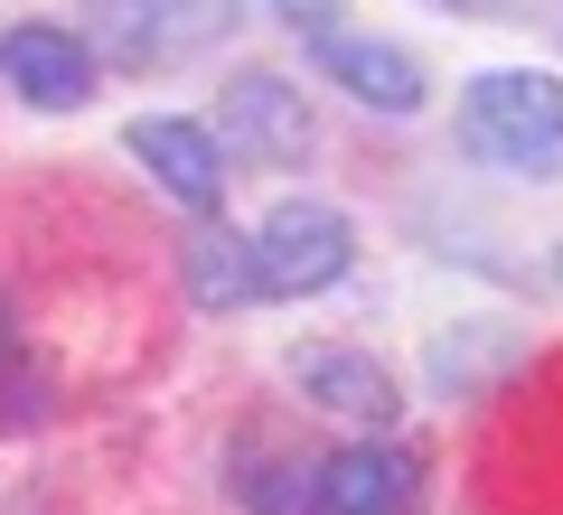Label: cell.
<instances>
[{
    "mask_svg": "<svg viewBox=\"0 0 563 515\" xmlns=\"http://www.w3.org/2000/svg\"><path fill=\"white\" fill-rule=\"evenodd\" d=\"M291 384H301L320 413H339V422H366V432L395 422V376H385L366 347H291Z\"/></svg>",
    "mask_w": 563,
    "mask_h": 515,
    "instance_id": "cell-9",
    "label": "cell"
},
{
    "mask_svg": "<svg viewBox=\"0 0 563 515\" xmlns=\"http://www.w3.org/2000/svg\"><path fill=\"white\" fill-rule=\"evenodd\" d=\"M244 244H254V291L263 300H320L357 272V225L329 198H282Z\"/></svg>",
    "mask_w": 563,
    "mask_h": 515,
    "instance_id": "cell-2",
    "label": "cell"
},
{
    "mask_svg": "<svg viewBox=\"0 0 563 515\" xmlns=\"http://www.w3.org/2000/svg\"><path fill=\"white\" fill-rule=\"evenodd\" d=\"M310 57H320V76L329 85H347V94L366 103V113H422V94H432V85H422V57H404L395 38H376V29H320V38H310Z\"/></svg>",
    "mask_w": 563,
    "mask_h": 515,
    "instance_id": "cell-7",
    "label": "cell"
},
{
    "mask_svg": "<svg viewBox=\"0 0 563 515\" xmlns=\"http://www.w3.org/2000/svg\"><path fill=\"white\" fill-rule=\"evenodd\" d=\"M225 478H235V496L254 515H320V459H282V450H254L244 440Z\"/></svg>",
    "mask_w": 563,
    "mask_h": 515,
    "instance_id": "cell-11",
    "label": "cell"
},
{
    "mask_svg": "<svg viewBox=\"0 0 563 515\" xmlns=\"http://www.w3.org/2000/svg\"><path fill=\"white\" fill-rule=\"evenodd\" d=\"M461 150L507 179H554L563 169V76L536 66H488L461 85Z\"/></svg>",
    "mask_w": 563,
    "mask_h": 515,
    "instance_id": "cell-1",
    "label": "cell"
},
{
    "mask_svg": "<svg viewBox=\"0 0 563 515\" xmlns=\"http://www.w3.org/2000/svg\"><path fill=\"white\" fill-rule=\"evenodd\" d=\"M310 141H320L310 132V103L282 66H235L225 76V150L235 159H254V169H301Z\"/></svg>",
    "mask_w": 563,
    "mask_h": 515,
    "instance_id": "cell-4",
    "label": "cell"
},
{
    "mask_svg": "<svg viewBox=\"0 0 563 515\" xmlns=\"http://www.w3.org/2000/svg\"><path fill=\"white\" fill-rule=\"evenodd\" d=\"M179 281H188L198 310H244V300H263V291H254V244H244L225 216H198V225H188Z\"/></svg>",
    "mask_w": 563,
    "mask_h": 515,
    "instance_id": "cell-10",
    "label": "cell"
},
{
    "mask_svg": "<svg viewBox=\"0 0 563 515\" xmlns=\"http://www.w3.org/2000/svg\"><path fill=\"white\" fill-rule=\"evenodd\" d=\"M282 20L291 29H310V38H320V29H339V0H273Z\"/></svg>",
    "mask_w": 563,
    "mask_h": 515,
    "instance_id": "cell-13",
    "label": "cell"
},
{
    "mask_svg": "<svg viewBox=\"0 0 563 515\" xmlns=\"http://www.w3.org/2000/svg\"><path fill=\"white\" fill-rule=\"evenodd\" d=\"M0 85L20 103H38V113H76L95 94V47L66 20H10L0 29Z\"/></svg>",
    "mask_w": 563,
    "mask_h": 515,
    "instance_id": "cell-5",
    "label": "cell"
},
{
    "mask_svg": "<svg viewBox=\"0 0 563 515\" xmlns=\"http://www.w3.org/2000/svg\"><path fill=\"white\" fill-rule=\"evenodd\" d=\"M554 281H563V254H554Z\"/></svg>",
    "mask_w": 563,
    "mask_h": 515,
    "instance_id": "cell-14",
    "label": "cell"
},
{
    "mask_svg": "<svg viewBox=\"0 0 563 515\" xmlns=\"http://www.w3.org/2000/svg\"><path fill=\"white\" fill-rule=\"evenodd\" d=\"M244 0H95V29H76L113 66H179L188 47L225 38Z\"/></svg>",
    "mask_w": 563,
    "mask_h": 515,
    "instance_id": "cell-3",
    "label": "cell"
},
{
    "mask_svg": "<svg viewBox=\"0 0 563 515\" xmlns=\"http://www.w3.org/2000/svg\"><path fill=\"white\" fill-rule=\"evenodd\" d=\"M422 506V459L404 440H347L320 459V515H413Z\"/></svg>",
    "mask_w": 563,
    "mask_h": 515,
    "instance_id": "cell-8",
    "label": "cell"
},
{
    "mask_svg": "<svg viewBox=\"0 0 563 515\" xmlns=\"http://www.w3.org/2000/svg\"><path fill=\"white\" fill-rule=\"evenodd\" d=\"M507 347H517V337H479V328H451V337H442V347H432V376H442V384H451V394H470V384H479V376H488V366H498V357H507Z\"/></svg>",
    "mask_w": 563,
    "mask_h": 515,
    "instance_id": "cell-12",
    "label": "cell"
},
{
    "mask_svg": "<svg viewBox=\"0 0 563 515\" xmlns=\"http://www.w3.org/2000/svg\"><path fill=\"white\" fill-rule=\"evenodd\" d=\"M122 150H132L141 169L188 206V216H217V206H225V150H217L207 122H188V113H141L132 132H122Z\"/></svg>",
    "mask_w": 563,
    "mask_h": 515,
    "instance_id": "cell-6",
    "label": "cell"
}]
</instances>
